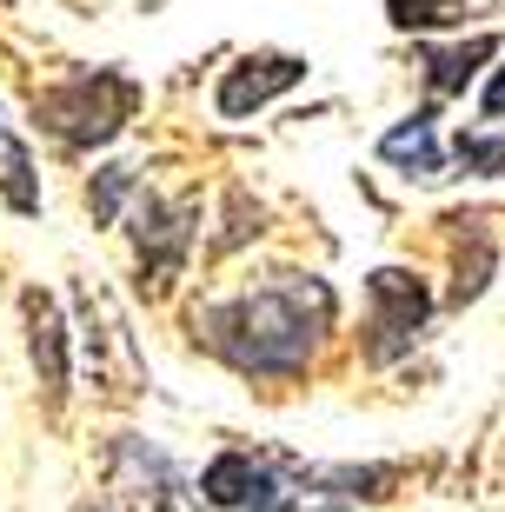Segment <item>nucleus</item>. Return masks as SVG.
I'll list each match as a JSON object with an SVG mask.
<instances>
[{
	"mask_svg": "<svg viewBox=\"0 0 505 512\" xmlns=\"http://www.w3.org/2000/svg\"><path fill=\"white\" fill-rule=\"evenodd\" d=\"M193 333L233 373L293 380L333 333V286L313 273H273L253 293H233V300H213L206 313H193Z\"/></svg>",
	"mask_w": 505,
	"mask_h": 512,
	"instance_id": "f257e3e1",
	"label": "nucleus"
},
{
	"mask_svg": "<svg viewBox=\"0 0 505 512\" xmlns=\"http://www.w3.org/2000/svg\"><path fill=\"white\" fill-rule=\"evenodd\" d=\"M133 107H140V87H133L127 74H113V67L74 74V80H60V87H47V94L34 100L40 127H54L67 147H100V140H113V133L133 120Z\"/></svg>",
	"mask_w": 505,
	"mask_h": 512,
	"instance_id": "f03ea898",
	"label": "nucleus"
},
{
	"mask_svg": "<svg viewBox=\"0 0 505 512\" xmlns=\"http://www.w3.org/2000/svg\"><path fill=\"white\" fill-rule=\"evenodd\" d=\"M366 360L373 366H393L399 353H412V340L426 333L432 320V293L419 273H399V266H379L366 280Z\"/></svg>",
	"mask_w": 505,
	"mask_h": 512,
	"instance_id": "7ed1b4c3",
	"label": "nucleus"
},
{
	"mask_svg": "<svg viewBox=\"0 0 505 512\" xmlns=\"http://www.w3.org/2000/svg\"><path fill=\"white\" fill-rule=\"evenodd\" d=\"M200 493L220 512H293V493L280 486V466L253 453H220L206 466Z\"/></svg>",
	"mask_w": 505,
	"mask_h": 512,
	"instance_id": "20e7f679",
	"label": "nucleus"
},
{
	"mask_svg": "<svg viewBox=\"0 0 505 512\" xmlns=\"http://www.w3.org/2000/svg\"><path fill=\"white\" fill-rule=\"evenodd\" d=\"M300 80H306V60H293V54H246V60L226 67L213 107H220L226 120H246V114H260L266 100H280L286 87H300Z\"/></svg>",
	"mask_w": 505,
	"mask_h": 512,
	"instance_id": "39448f33",
	"label": "nucleus"
},
{
	"mask_svg": "<svg viewBox=\"0 0 505 512\" xmlns=\"http://www.w3.org/2000/svg\"><path fill=\"white\" fill-rule=\"evenodd\" d=\"M187 247H193V213L167 207V200H147V207H140V286L160 293V286L180 273Z\"/></svg>",
	"mask_w": 505,
	"mask_h": 512,
	"instance_id": "423d86ee",
	"label": "nucleus"
},
{
	"mask_svg": "<svg viewBox=\"0 0 505 512\" xmlns=\"http://www.w3.org/2000/svg\"><path fill=\"white\" fill-rule=\"evenodd\" d=\"M27 346H34V373L47 406L67 399V320H60L54 293H27Z\"/></svg>",
	"mask_w": 505,
	"mask_h": 512,
	"instance_id": "0eeeda50",
	"label": "nucleus"
},
{
	"mask_svg": "<svg viewBox=\"0 0 505 512\" xmlns=\"http://www.w3.org/2000/svg\"><path fill=\"white\" fill-rule=\"evenodd\" d=\"M379 160H393L406 173H439V140H432V107H419L412 120H399L386 140H379Z\"/></svg>",
	"mask_w": 505,
	"mask_h": 512,
	"instance_id": "6e6552de",
	"label": "nucleus"
},
{
	"mask_svg": "<svg viewBox=\"0 0 505 512\" xmlns=\"http://www.w3.org/2000/svg\"><path fill=\"white\" fill-rule=\"evenodd\" d=\"M492 47L499 40H466V47H432L426 54V80H432V94H459L472 74H479V60H492Z\"/></svg>",
	"mask_w": 505,
	"mask_h": 512,
	"instance_id": "1a4fd4ad",
	"label": "nucleus"
},
{
	"mask_svg": "<svg viewBox=\"0 0 505 512\" xmlns=\"http://www.w3.org/2000/svg\"><path fill=\"white\" fill-rule=\"evenodd\" d=\"M0 160H7V173H0L7 207L14 213H40V187H34V160H27V147H20V140H0Z\"/></svg>",
	"mask_w": 505,
	"mask_h": 512,
	"instance_id": "9d476101",
	"label": "nucleus"
},
{
	"mask_svg": "<svg viewBox=\"0 0 505 512\" xmlns=\"http://www.w3.org/2000/svg\"><path fill=\"white\" fill-rule=\"evenodd\" d=\"M459 167L479 180H505V133H459Z\"/></svg>",
	"mask_w": 505,
	"mask_h": 512,
	"instance_id": "9b49d317",
	"label": "nucleus"
},
{
	"mask_svg": "<svg viewBox=\"0 0 505 512\" xmlns=\"http://www.w3.org/2000/svg\"><path fill=\"white\" fill-rule=\"evenodd\" d=\"M393 7V27H452V20H466L472 0H386Z\"/></svg>",
	"mask_w": 505,
	"mask_h": 512,
	"instance_id": "f8f14e48",
	"label": "nucleus"
},
{
	"mask_svg": "<svg viewBox=\"0 0 505 512\" xmlns=\"http://www.w3.org/2000/svg\"><path fill=\"white\" fill-rule=\"evenodd\" d=\"M133 193V173L127 167H100V180L87 187V207H94V220H120V200Z\"/></svg>",
	"mask_w": 505,
	"mask_h": 512,
	"instance_id": "ddd939ff",
	"label": "nucleus"
},
{
	"mask_svg": "<svg viewBox=\"0 0 505 512\" xmlns=\"http://www.w3.org/2000/svg\"><path fill=\"white\" fill-rule=\"evenodd\" d=\"M486 114H492V120H505V67L492 74V87H486Z\"/></svg>",
	"mask_w": 505,
	"mask_h": 512,
	"instance_id": "4468645a",
	"label": "nucleus"
}]
</instances>
